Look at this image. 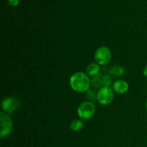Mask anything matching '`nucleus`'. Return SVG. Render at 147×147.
Listing matches in <instances>:
<instances>
[{
	"instance_id": "9",
	"label": "nucleus",
	"mask_w": 147,
	"mask_h": 147,
	"mask_svg": "<svg viewBox=\"0 0 147 147\" xmlns=\"http://www.w3.org/2000/svg\"><path fill=\"white\" fill-rule=\"evenodd\" d=\"M84 126V123L80 119H75L71 122L70 125V127L73 131H79L82 130Z\"/></svg>"
},
{
	"instance_id": "3",
	"label": "nucleus",
	"mask_w": 147,
	"mask_h": 147,
	"mask_svg": "<svg viewBox=\"0 0 147 147\" xmlns=\"http://www.w3.org/2000/svg\"><path fill=\"white\" fill-rule=\"evenodd\" d=\"M96 98L100 104L107 106L112 103L114 98V91L110 86H105L101 88L98 91Z\"/></svg>"
},
{
	"instance_id": "11",
	"label": "nucleus",
	"mask_w": 147,
	"mask_h": 147,
	"mask_svg": "<svg viewBox=\"0 0 147 147\" xmlns=\"http://www.w3.org/2000/svg\"><path fill=\"white\" fill-rule=\"evenodd\" d=\"M20 0H8V3L11 7H17L19 4Z\"/></svg>"
},
{
	"instance_id": "1",
	"label": "nucleus",
	"mask_w": 147,
	"mask_h": 147,
	"mask_svg": "<svg viewBox=\"0 0 147 147\" xmlns=\"http://www.w3.org/2000/svg\"><path fill=\"white\" fill-rule=\"evenodd\" d=\"M90 81L89 76L83 72H76L70 78L71 88L77 93H84L88 90Z\"/></svg>"
},
{
	"instance_id": "13",
	"label": "nucleus",
	"mask_w": 147,
	"mask_h": 147,
	"mask_svg": "<svg viewBox=\"0 0 147 147\" xmlns=\"http://www.w3.org/2000/svg\"><path fill=\"white\" fill-rule=\"evenodd\" d=\"M146 110H147V101H146Z\"/></svg>"
},
{
	"instance_id": "7",
	"label": "nucleus",
	"mask_w": 147,
	"mask_h": 147,
	"mask_svg": "<svg viewBox=\"0 0 147 147\" xmlns=\"http://www.w3.org/2000/svg\"><path fill=\"white\" fill-rule=\"evenodd\" d=\"M112 88L114 93L123 94L129 90V83L123 80H117L112 84Z\"/></svg>"
},
{
	"instance_id": "12",
	"label": "nucleus",
	"mask_w": 147,
	"mask_h": 147,
	"mask_svg": "<svg viewBox=\"0 0 147 147\" xmlns=\"http://www.w3.org/2000/svg\"><path fill=\"white\" fill-rule=\"evenodd\" d=\"M143 74H144V77L146 78H147V65L146 66H145L144 68Z\"/></svg>"
},
{
	"instance_id": "4",
	"label": "nucleus",
	"mask_w": 147,
	"mask_h": 147,
	"mask_svg": "<svg viewBox=\"0 0 147 147\" xmlns=\"http://www.w3.org/2000/svg\"><path fill=\"white\" fill-rule=\"evenodd\" d=\"M0 118H1L0 137L4 139L7 137L11 134L13 128V123L10 116L3 111L0 112Z\"/></svg>"
},
{
	"instance_id": "5",
	"label": "nucleus",
	"mask_w": 147,
	"mask_h": 147,
	"mask_svg": "<svg viewBox=\"0 0 147 147\" xmlns=\"http://www.w3.org/2000/svg\"><path fill=\"white\" fill-rule=\"evenodd\" d=\"M94 58L96 63H97L99 65H106L111 59V50L105 46L99 47L95 53Z\"/></svg>"
},
{
	"instance_id": "2",
	"label": "nucleus",
	"mask_w": 147,
	"mask_h": 147,
	"mask_svg": "<svg viewBox=\"0 0 147 147\" xmlns=\"http://www.w3.org/2000/svg\"><path fill=\"white\" fill-rule=\"evenodd\" d=\"M96 113V106L90 101H84L79 105L78 108V114L80 119L89 120L92 119Z\"/></svg>"
},
{
	"instance_id": "10",
	"label": "nucleus",
	"mask_w": 147,
	"mask_h": 147,
	"mask_svg": "<svg viewBox=\"0 0 147 147\" xmlns=\"http://www.w3.org/2000/svg\"><path fill=\"white\" fill-rule=\"evenodd\" d=\"M109 74L113 76H121L122 75H123V73H125V69L123 67H121V66H113L111 67L109 70Z\"/></svg>"
},
{
	"instance_id": "8",
	"label": "nucleus",
	"mask_w": 147,
	"mask_h": 147,
	"mask_svg": "<svg viewBox=\"0 0 147 147\" xmlns=\"http://www.w3.org/2000/svg\"><path fill=\"white\" fill-rule=\"evenodd\" d=\"M100 67L97 63H92L86 68V74L90 77H96L100 74Z\"/></svg>"
},
{
	"instance_id": "6",
	"label": "nucleus",
	"mask_w": 147,
	"mask_h": 147,
	"mask_svg": "<svg viewBox=\"0 0 147 147\" xmlns=\"http://www.w3.org/2000/svg\"><path fill=\"white\" fill-rule=\"evenodd\" d=\"M20 106V101L14 97H7L1 103V109L5 113H13Z\"/></svg>"
}]
</instances>
